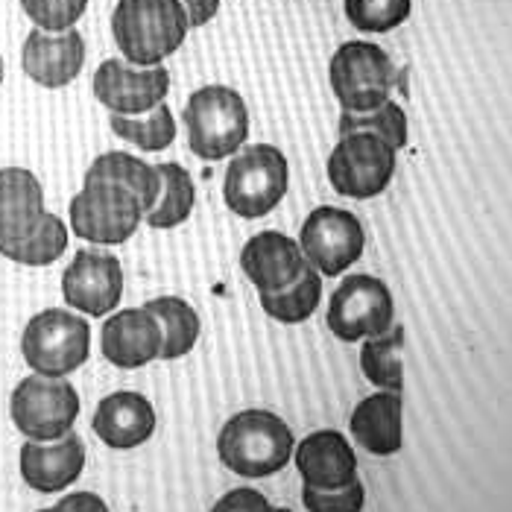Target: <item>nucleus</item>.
I'll use <instances>...</instances> for the list:
<instances>
[{
    "label": "nucleus",
    "mask_w": 512,
    "mask_h": 512,
    "mask_svg": "<svg viewBox=\"0 0 512 512\" xmlns=\"http://www.w3.org/2000/svg\"><path fill=\"white\" fill-rule=\"evenodd\" d=\"M337 129H340V135L375 132L387 144H393L395 150H401L407 144V115H404V109L395 100H387L384 106H378L372 112H343Z\"/></svg>",
    "instance_id": "29"
},
{
    "label": "nucleus",
    "mask_w": 512,
    "mask_h": 512,
    "mask_svg": "<svg viewBox=\"0 0 512 512\" xmlns=\"http://www.w3.org/2000/svg\"><path fill=\"white\" fill-rule=\"evenodd\" d=\"M18 469L30 489L41 495L65 492L74 486L85 469V442L74 431L56 442H33L21 445Z\"/></svg>",
    "instance_id": "16"
},
{
    "label": "nucleus",
    "mask_w": 512,
    "mask_h": 512,
    "mask_svg": "<svg viewBox=\"0 0 512 512\" xmlns=\"http://www.w3.org/2000/svg\"><path fill=\"white\" fill-rule=\"evenodd\" d=\"M24 74L44 88H65L79 77L85 65V39L77 27L65 33L30 30L21 47Z\"/></svg>",
    "instance_id": "17"
},
{
    "label": "nucleus",
    "mask_w": 512,
    "mask_h": 512,
    "mask_svg": "<svg viewBox=\"0 0 512 512\" xmlns=\"http://www.w3.org/2000/svg\"><path fill=\"white\" fill-rule=\"evenodd\" d=\"M62 299L82 316H109L123 299V267L115 255L82 249L62 273Z\"/></svg>",
    "instance_id": "12"
},
{
    "label": "nucleus",
    "mask_w": 512,
    "mask_h": 512,
    "mask_svg": "<svg viewBox=\"0 0 512 512\" xmlns=\"http://www.w3.org/2000/svg\"><path fill=\"white\" fill-rule=\"evenodd\" d=\"M0 82H3V56H0Z\"/></svg>",
    "instance_id": "36"
},
{
    "label": "nucleus",
    "mask_w": 512,
    "mask_h": 512,
    "mask_svg": "<svg viewBox=\"0 0 512 512\" xmlns=\"http://www.w3.org/2000/svg\"><path fill=\"white\" fill-rule=\"evenodd\" d=\"M299 246L308 267H314L322 278H337L360 261L366 249V232L352 211L319 205L302 223Z\"/></svg>",
    "instance_id": "11"
},
{
    "label": "nucleus",
    "mask_w": 512,
    "mask_h": 512,
    "mask_svg": "<svg viewBox=\"0 0 512 512\" xmlns=\"http://www.w3.org/2000/svg\"><path fill=\"white\" fill-rule=\"evenodd\" d=\"M44 191L27 167H0V252L24 243L44 220Z\"/></svg>",
    "instance_id": "18"
},
{
    "label": "nucleus",
    "mask_w": 512,
    "mask_h": 512,
    "mask_svg": "<svg viewBox=\"0 0 512 512\" xmlns=\"http://www.w3.org/2000/svg\"><path fill=\"white\" fill-rule=\"evenodd\" d=\"M398 150L375 132L340 135L328 156V182L340 197L375 199L381 197L395 176Z\"/></svg>",
    "instance_id": "7"
},
{
    "label": "nucleus",
    "mask_w": 512,
    "mask_h": 512,
    "mask_svg": "<svg viewBox=\"0 0 512 512\" xmlns=\"http://www.w3.org/2000/svg\"><path fill=\"white\" fill-rule=\"evenodd\" d=\"M179 3L185 6L191 27H202V24H208V21L217 15V9H220V0H179Z\"/></svg>",
    "instance_id": "35"
},
{
    "label": "nucleus",
    "mask_w": 512,
    "mask_h": 512,
    "mask_svg": "<svg viewBox=\"0 0 512 512\" xmlns=\"http://www.w3.org/2000/svg\"><path fill=\"white\" fill-rule=\"evenodd\" d=\"M296 451V436L290 425L273 410H240L235 413L217 436V454L220 463L229 472L261 480L278 474Z\"/></svg>",
    "instance_id": "1"
},
{
    "label": "nucleus",
    "mask_w": 512,
    "mask_h": 512,
    "mask_svg": "<svg viewBox=\"0 0 512 512\" xmlns=\"http://www.w3.org/2000/svg\"><path fill=\"white\" fill-rule=\"evenodd\" d=\"M319 302H322V276L314 267H308L305 276L281 293H261L264 314L273 316L276 322H284V325H299V322L311 319Z\"/></svg>",
    "instance_id": "27"
},
{
    "label": "nucleus",
    "mask_w": 512,
    "mask_h": 512,
    "mask_svg": "<svg viewBox=\"0 0 512 512\" xmlns=\"http://www.w3.org/2000/svg\"><path fill=\"white\" fill-rule=\"evenodd\" d=\"M100 346H103V357L112 366L141 369L161 357L164 331H161V322L144 305L123 308L106 319L100 331Z\"/></svg>",
    "instance_id": "15"
},
{
    "label": "nucleus",
    "mask_w": 512,
    "mask_h": 512,
    "mask_svg": "<svg viewBox=\"0 0 512 512\" xmlns=\"http://www.w3.org/2000/svg\"><path fill=\"white\" fill-rule=\"evenodd\" d=\"M401 349H404V328L393 325L381 337H369L360 346V369L366 381H372L378 390L401 393L404 387V363H401Z\"/></svg>",
    "instance_id": "25"
},
{
    "label": "nucleus",
    "mask_w": 512,
    "mask_h": 512,
    "mask_svg": "<svg viewBox=\"0 0 512 512\" xmlns=\"http://www.w3.org/2000/svg\"><path fill=\"white\" fill-rule=\"evenodd\" d=\"M191 21L179 0H118L112 36L135 68H156L188 39Z\"/></svg>",
    "instance_id": "2"
},
{
    "label": "nucleus",
    "mask_w": 512,
    "mask_h": 512,
    "mask_svg": "<svg viewBox=\"0 0 512 512\" xmlns=\"http://www.w3.org/2000/svg\"><path fill=\"white\" fill-rule=\"evenodd\" d=\"M156 167L161 176V194H158L156 205L144 214V223L150 229H161V232L179 229L197 205V185L179 161H164Z\"/></svg>",
    "instance_id": "23"
},
{
    "label": "nucleus",
    "mask_w": 512,
    "mask_h": 512,
    "mask_svg": "<svg viewBox=\"0 0 512 512\" xmlns=\"http://www.w3.org/2000/svg\"><path fill=\"white\" fill-rule=\"evenodd\" d=\"M156 407L150 404V398L132 390H118L109 393L94 410L91 428L100 436L103 445L115 448V451H129L144 445L150 436L156 434Z\"/></svg>",
    "instance_id": "19"
},
{
    "label": "nucleus",
    "mask_w": 512,
    "mask_h": 512,
    "mask_svg": "<svg viewBox=\"0 0 512 512\" xmlns=\"http://www.w3.org/2000/svg\"><path fill=\"white\" fill-rule=\"evenodd\" d=\"M413 12V0H346V18L360 33H390Z\"/></svg>",
    "instance_id": "30"
},
{
    "label": "nucleus",
    "mask_w": 512,
    "mask_h": 512,
    "mask_svg": "<svg viewBox=\"0 0 512 512\" xmlns=\"http://www.w3.org/2000/svg\"><path fill=\"white\" fill-rule=\"evenodd\" d=\"M302 504L308 512H363L366 486L355 480L346 489H314L302 486Z\"/></svg>",
    "instance_id": "32"
},
{
    "label": "nucleus",
    "mask_w": 512,
    "mask_h": 512,
    "mask_svg": "<svg viewBox=\"0 0 512 512\" xmlns=\"http://www.w3.org/2000/svg\"><path fill=\"white\" fill-rule=\"evenodd\" d=\"M68 237L71 235H68V226L62 223V217L47 211L41 226L33 235L27 237L24 243H18V246L3 249L0 255L15 261V264H24V267H50V264H56L65 255Z\"/></svg>",
    "instance_id": "28"
},
{
    "label": "nucleus",
    "mask_w": 512,
    "mask_h": 512,
    "mask_svg": "<svg viewBox=\"0 0 512 512\" xmlns=\"http://www.w3.org/2000/svg\"><path fill=\"white\" fill-rule=\"evenodd\" d=\"M21 9L44 33H65L85 15L88 0H21Z\"/></svg>",
    "instance_id": "31"
},
{
    "label": "nucleus",
    "mask_w": 512,
    "mask_h": 512,
    "mask_svg": "<svg viewBox=\"0 0 512 512\" xmlns=\"http://www.w3.org/2000/svg\"><path fill=\"white\" fill-rule=\"evenodd\" d=\"M15 428L33 442H56L74 431L79 416V393L68 378H24L9 398Z\"/></svg>",
    "instance_id": "8"
},
{
    "label": "nucleus",
    "mask_w": 512,
    "mask_h": 512,
    "mask_svg": "<svg viewBox=\"0 0 512 512\" xmlns=\"http://www.w3.org/2000/svg\"><path fill=\"white\" fill-rule=\"evenodd\" d=\"M328 79L343 112H372L393 94L395 65L372 41H343L331 56Z\"/></svg>",
    "instance_id": "6"
},
{
    "label": "nucleus",
    "mask_w": 512,
    "mask_h": 512,
    "mask_svg": "<svg viewBox=\"0 0 512 512\" xmlns=\"http://www.w3.org/2000/svg\"><path fill=\"white\" fill-rule=\"evenodd\" d=\"M170 91V74L156 68H135L126 59H106L94 71V97L112 115H147L164 103Z\"/></svg>",
    "instance_id": "13"
},
{
    "label": "nucleus",
    "mask_w": 512,
    "mask_h": 512,
    "mask_svg": "<svg viewBox=\"0 0 512 512\" xmlns=\"http://www.w3.org/2000/svg\"><path fill=\"white\" fill-rule=\"evenodd\" d=\"M287 185V156L273 144H249L232 158L226 170L223 199L232 214L243 220H258L278 208V202L287 194Z\"/></svg>",
    "instance_id": "4"
},
{
    "label": "nucleus",
    "mask_w": 512,
    "mask_h": 512,
    "mask_svg": "<svg viewBox=\"0 0 512 512\" xmlns=\"http://www.w3.org/2000/svg\"><path fill=\"white\" fill-rule=\"evenodd\" d=\"M21 355L33 375L65 378L85 366L91 355V325L85 316L65 308L39 311L21 334Z\"/></svg>",
    "instance_id": "5"
},
{
    "label": "nucleus",
    "mask_w": 512,
    "mask_h": 512,
    "mask_svg": "<svg viewBox=\"0 0 512 512\" xmlns=\"http://www.w3.org/2000/svg\"><path fill=\"white\" fill-rule=\"evenodd\" d=\"M85 182H112L126 188L129 194H135L144 214L156 205L161 194V176H158L156 164H147L144 158L132 156V153H103L91 161V167L85 170Z\"/></svg>",
    "instance_id": "22"
},
{
    "label": "nucleus",
    "mask_w": 512,
    "mask_h": 512,
    "mask_svg": "<svg viewBox=\"0 0 512 512\" xmlns=\"http://www.w3.org/2000/svg\"><path fill=\"white\" fill-rule=\"evenodd\" d=\"M39 512H109V504L100 495H94V492H71L59 504Z\"/></svg>",
    "instance_id": "34"
},
{
    "label": "nucleus",
    "mask_w": 512,
    "mask_h": 512,
    "mask_svg": "<svg viewBox=\"0 0 512 512\" xmlns=\"http://www.w3.org/2000/svg\"><path fill=\"white\" fill-rule=\"evenodd\" d=\"M68 214L74 235L97 246H120L144 223L138 197L112 182H82Z\"/></svg>",
    "instance_id": "10"
},
{
    "label": "nucleus",
    "mask_w": 512,
    "mask_h": 512,
    "mask_svg": "<svg viewBox=\"0 0 512 512\" xmlns=\"http://www.w3.org/2000/svg\"><path fill=\"white\" fill-rule=\"evenodd\" d=\"M401 410H404L401 393L381 390V393L366 395L352 410V419H349V428H352L357 445H363L375 457L398 454L401 442H404Z\"/></svg>",
    "instance_id": "21"
},
{
    "label": "nucleus",
    "mask_w": 512,
    "mask_h": 512,
    "mask_svg": "<svg viewBox=\"0 0 512 512\" xmlns=\"http://www.w3.org/2000/svg\"><path fill=\"white\" fill-rule=\"evenodd\" d=\"M188 129V147L202 161L237 156L249 141V109L229 85H202L182 112Z\"/></svg>",
    "instance_id": "3"
},
{
    "label": "nucleus",
    "mask_w": 512,
    "mask_h": 512,
    "mask_svg": "<svg viewBox=\"0 0 512 512\" xmlns=\"http://www.w3.org/2000/svg\"><path fill=\"white\" fill-rule=\"evenodd\" d=\"M296 469L305 486L346 489L357 480V454L340 431H314L296 445Z\"/></svg>",
    "instance_id": "20"
},
{
    "label": "nucleus",
    "mask_w": 512,
    "mask_h": 512,
    "mask_svg": "<svg viewBox=\"0 0 512 512\" xmlns=\"http://www.w3.org/2000/svg\"><path fill=\"white\" fill-rule=\"evenodd\" d=\"M325 322L343 343H363L387 334L395 325V299L387 281L366 273L346 276L331 293Z\"/></svg>",
    "instance_id": "9"
},
{
    "label": "nucleus",
    "mask_w": 512,
    "mask_h": 512,
    "mask_svg": "<svg viewBox=\"0 0 512 512\" xmlns=\"http://www.w3.org/2000/svg\"><path fill=\"white\" fill-rule=\"evenodd\" d=\"M211 512H290V510L273 507V504L267 501V495H264V492H258V489L240 486V489L226 492V495L211 507Z\"/></svg>",
    "instance_id": "33"
},
{
    "label": "nucleus",
    "mask_w": 512,
    "mask_h": 512,
    "mask_svg": "<svg viewBox=\"0 0 512 512\" xmlns=\"http://www.w3.org/2000/svg\"><path fill=\"white\" fill-rule=\"evenodd\" d=\"M240 270L258 293H281L305 276L308 261L299 240L284 232H258L240 249Z\"/></svg>",
    "instance_id": "14"
},
{
    "label": "nucleus",
    "mask_w": 512,
    "mask_h": 512,
    "mask_svg": "<svg viewBox=\"0 0 512 512\" xmlns=\"http://www.w3.org/2000/svg\"><path fill=\"white\" fill-rule=\"evenodd\" d=\"M109 126H112V132H115L118 138L135 144V147L144 150V153H161V150H167V147L173 144V138H176V118H173V112H170L167 103H161V106H156V109L147 112V115H135V118L112 115V118H109Z\"/></svg>",
    "instance_id": "26"
},
{
    "label": "nucleus",
    "mask_w": 512,
    "mask_h": 512,
    "mask_svg": "<svg viewBox=\"0 0 512 512\" xmlns=\"http://www.w3.org/2000/svg\"><path fill=\"white\" fill-rule=\"evenodd\" d=\"M144 308L156 316L161 322V331H164L161 360H179L197 346L199 316L191 308V302H185L179 296H156Z\"/></svg>",
    "instance_id": "24"
}]
</instances>
